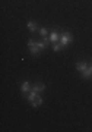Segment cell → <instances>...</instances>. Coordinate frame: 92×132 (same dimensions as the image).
I'll return each mask as SVG.
<instances>
[{
	"instance_id": "obj_1",
	"label": "cell",
	"mask_w": 92,
	"mask_h": 132,
	"mask_svg": "<svg viewBox=\"0 0 92 132\" xmlns=\"http://www.w3.org/2000/svg\"><path fill=\"white\" fill-rule=\"evenodd\" d=\"M28 47H29V52H31V54L37 56L38 53H40V50H42V48H45V47H47V44H45L44 41L37 43V41H32V40H29V41H28Z\"/></svg>"
},
{
	"instance_id": "obj_2",
	"label": "cell",
	"mask_w": 92,
	"mask_h": 132,
	"mask_svg": "<svg viewBox=\"0 0 92 132\" xmlns=\"http://www.w3.org/2000/svg\"><path fill=\"white\" fill-rule=\"evenodd\" d=\"M26 97H28V100L31 101V104H32V107H38V106H41V103H42V98L41 97H38V93H35V91H29L26 94Z\"/></svg>"
},
{
	"instance_id": "obj_3",
	"label": "cell",
	"mask_w": 92,
	"mask_h": 132,
	"mask_svg": "<svg viewBox=\"0 0 92 132\" xmlns=\"http://www.w3.org/2000/svg\"><path fill=\"white\" fill-rule=\"evenodd\" d=\"M72 40H73V37H72V34L70 32H61L60 34V43L63 44V46H69L70 43H72Z\"/></svg>"
},
{
	"instance_id": "obj_4",
	"label": "cell",
	"mask_w": 92,
	"mask_h": 132,
	"mask_svg": "<svg viewBox=\"0 0 92 132\" xmlns=\"http://www.w3.org/2000/svg\"><path fill=\"white\" fill-rule=\"evenodd\" d=\"M44 90H45V85H44V84H40V82H37V84L32 85V91H35V93H42Z\"/></svg>"
},
{
	"instance_id": "obj_5",
	"label": "cell",
	"mask_w": 92,
	"mask_h": 132,
	"mask_svg": "<svg viewBox=\"0 0 92 132\" xmlns=\"http://www.w3.org/2000/svg\"><path fill=\"white\" fill-rule=\"evenodd\" d=\"M21 90H22L23 94H28V93L32 90V88H31V85H29V82H28V81H23V82H22V87H21Z\"/></svg>"
},
{
	"instance_id": "obj_6",
	"label": "cell",
	"mask_w": 92,
	"mask_h": 132,
	"mask_svg": "<svg viewBox=\"0 0 92 132\" xmlns=\"http://www.w3.org/2000/svg\"><path fill=\"white\" fill-rule=\"evenodd\" d=\"M82 76H83V78H91V76H92V63H91V65H88V68L82 72Z\"/></svg>"
},
{
	"instance_id": "obj_7",
	"label": "cell",
	"mask_w": 92,
	"mask_h": 132,
	"mask_svg": "<svg viewBox=\"0 0 92 132\" xmlns=\"http://www.w3.org/2000/svg\"><path fill=\"white\" fill-rule=\"evenodd\" d=\"M60 40V34L57 32V31H53V32L50 34V41H53V43H57Z\"/></svg>"
},
{
	"instance_id": "obj_8",
	"label": "cell",
	"mask_w": 92,
	"mask_h": 132,
	"mask_svg": "<svg viewBox=\"0 0 92 132\" xmlns=\"http://www.w3.org/2000/svg\"><path fill=\"white\" fill-rule=\"evenodd\" d=\"M86 68H88V63H85V62H78V63H76V69H78L79 72H83Z\"/></svg>"
},
{
	"instance_id": "obj_9",
	"label": "cell",
	"mask_w": 92,
	"mask_h": 132,
	"mask_svg": "<svg viewBox=\"0 0 92 132\" xmlns=\"http://www.w3.org/2000/svg\"><path fill=\"white\" fill-rule=\"evenodd\" d=\"M28 29H29L31 32H34V31H37V24H35L34 21H29V22H28Z\"/></svg>"
},
{
	"instance_id": "obj_10",
	"label": "cell",
	"mask_w": 92,
	"mask_h": 132,
	"mask_svg": "<svg viewBox=\"0 0 92 132\" xmlns=\"http://www.w3.org/2000/svg\"><path fill=\"white\" fill-rule=\"evenodd\" d=\"M63 47H65V46H63L61 43H54V44H53V50H54V52H60Z\"/></svg>"
},
{
	"instance_id": "obj_11",
	"label": "cell",
	"mask_w": 92,
	"mask_h": 132,
	"mask_svg": "<svg viewBox=\"0 0 92 132\" xmlns=\"http://www.w3.org/2000/svg\"><path fill=\"white\" fill-rule=\"evenodd\" d=\"M40 34H41L42 38H44V37H47V35H48V31H47L45 28H41V29H40Z\"/></svg>"
}]
</instances>
